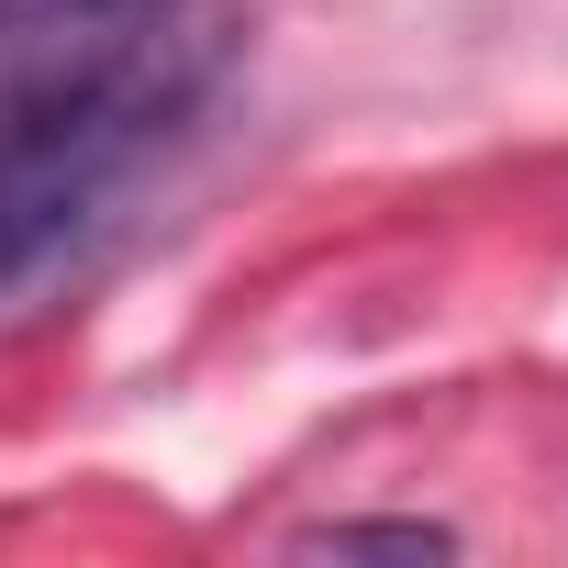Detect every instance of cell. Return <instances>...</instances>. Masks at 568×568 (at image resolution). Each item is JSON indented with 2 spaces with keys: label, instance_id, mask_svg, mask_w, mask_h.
<instances>
[{
  "label": "cell",
  "instance_id": "cell-2",
  "mask_svg": "<svg viewBox=\"0 0 568 568\" xmlns=\"http://www.w3.org/2000/svg\"><path fill=\"white\" fill-rule=\"evenodd\" d=\"M168 12H179V0H0V79L90 57V45H123V34L168 23Z\"/></svg>",
  "mask_w": 568,
  "mask_h": 568
},
{
  "label": "cell",
  "instance_id": "cell-1",
  "mask_svg": "<svg viewBox=\"0 0 568 568\" xmlns=\"http://www.w3.org/2000/svg\"><path fill=\"white\" fill-rule=\"evenodd\" d=\"M223 68H234V23L179 0L168 23L123 45L0 79V302L45 278L168 145H190Z\"/></svg>",
  "mask_w": 568,
  "mask_h": 568
},
{
  "label": "cell",
  "instance_id": "cell-3",
  "mask_svg": "<svg viewBox=\"0 0 568 568\" xmlns=\"http://www.w3.org/2000/svg\"><path fill=\"white\" fill-rule=\"evenodd\" d=\"M457 535L446 524H324L302 535V557H446Z\"/></svg>",
  "mask_w": 568,
  "mask_h": 568
}]
</instances>
